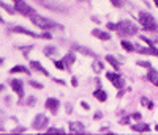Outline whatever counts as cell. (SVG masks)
<instances>
[{
	"label": "cell",
	"mask_w": 158,
	"mask_h": 135,
	"mask_svg": "<svg viewBox=\"0 0 158 135\" xmlns=\"http://www.w3.org/2000/svg\"><path fill=\"white\" fill-rule=\"evenodd\" d=\"M11 87L13 90H15L18 93V96L22 98L24 96V90H22V83H21V80H11Z\"/></svg>",
	"instance_id": "cell-9"
},
{
	"label": "cell",
	"mask_w": 158,
	"mask_h": 135,
	"mask_svg": "<svg viewBox=\"0 0 158 135\" xmlns=\"http://www.w3.org/2000/svg\"><path fill=\"white\" fill-rule=\"evenodd\" d=\"M122 46H123V49H125V50H128V52L135 50V46L131 44V43H128V41H122Z\"/></svg>",
	"instance_id": "cell-21"
},
{
	"label": "cell",
	"mask_w": 158,
	"mask_h": 135,
	"mask_svg": "<svg viewBox=\"0 0 158 135\" xmlns=\"http://www.w3.org/2000/svg\"><path fill=\"white\" fill-rule=\"evenodd\" d=\"M81 105H82V109L89 110V104H87V102H81Z\"/></svg>",
	"instance_id": "cell-32"
},
{
	"label": "cell",
	"mask_w": 158,
	"mask_h": 135,
	"mask_svg": "<svg viewBox=\"0 0 158 135\" xmlns=\"http://www.w3.org/2000/svg\"><path fill=\"white\" fill-rule=\"evenodd\" d=\"M117 33L120 36H133L138 33V27L131 22V21H122L117 24Z\"/></svg>",
	"instance_id": "cell-2"
},
{
	"label": "cell",
	"mask_w": 158,
	"mask_h": 135,
	"mask_svg": "<svg viewBox=\"0 0 158 135\" xmlns=\"http://www.w3.org/2000/svg\"><path fill=\"white\" fill-rule=\"evenodd\" d=\"M15 72H25V74H29V69H27V68H24V66H16V68H13V69H11V74H15Z\"/></svg>",
	"instance_id": "cell-20"
},
{
	"label": "cell",
	"mask_w": 158,
	"mask_h": 135,
	"mask_svg": "<svg viewBox=\"0 0 158 135\" xmlns=\"http://www.w3.org/2000/svg\"><path fill=\"white\" fill-rule=\"evenodd\" d=\"M153 2H155V5H156V6H158V0H153Z\"/></svg>",
	"instance_id": "cell-36"
},
{
	"label": "cell",
	"mask_w": 158,
	"mask_h": 135,
	"mask_svg": "<svg viewBox=\"0 0 158 135\" xmlns=\"http://www.w3.org/2000/svg\"><path fill=\"white\" fill-rule=\"evenodd\" d=\"M100 118H101V113L97 112V113H95V119H100Z\"/></svg>",
	"instance_id": "cell-34"
},
{
	"label": "cell",
	"mask_w": 158,
	"mask_h": 135,
	"mask_svg": "<svg viewBox=\"0 0 158 135\" xmlns=\"http://www.w3.org/2000/svg\"><path fill=\"white\" fill-rule=\"evenodd\" d=\"M30 21H32L36 27L43 29V30H54V29L63 30V27H62L60 24H57V22H54V21H51V19H48V17L38 16V14H32V16H30Z\"/></svg>",
	"instance_id": "cell-1"
},
{
	"label": "cell",
	"mask_w": 158,
	"mask_h": 135,
	"mask_svg": "<svg viewBox=\"0 0 158 135\" xmlns=\"http://www.w3.org/2000/svg\"><path fill=\"white\" fill-rule=\"evenodd\" d=\"M108 27H109L111 30H117V25L115 24H108Z\"/></svg>",
	"instance_id": "cell-31"
},
{
	"label": "cell",
	"mask_w": 158,
	"mask_h": 135,
	"mask_svg": "<svg viewBox=\"0 0 158 135\" xmlns=\"http://www.w3.org/2000/svg\"><path fill=\"white\" fill-rule=\"evenodd\" d=\"M92 69H94V72H97V74L101 72V71H103V63H101V61H95L94 66H92Z\"/></svg>",
	"instance_id": "cell-19"
},
{
	"label": "cell",
	"mask_w": 158,
	"mask_h": 135,
	"mask_svg": "<svg viewBox=\"0 0 158 135\" xmlns=\"http://www.w3.org/2000/svg\"><path fill=\"white\" fill-rule=\"evenodd\" d=\"M106 61H108V63H111V66L114 68V69H118V66H120V64H118V61H117L114 57H111V55H108V57H106Z\"/></svg>",
	"instance_id": "cell-18"
},
{
	"label": "cell",
	"mask_w": 158,
	"mask_h": 135,
	"mask_svg": "<svg viewBox=\"0 0 158 135\" xmlns=\"http://www.w3.org/2000/svg\"><path fill=\"white\" fill-rule=\"evenodd\" d=\"M52 132H54V133H63V130H60V129H54V127L48 129V133H52Z\"/></svg>",
	"instance_id": "cell-25"
},
{
	"label": "cell",
	"mask_w": 158,
	"mask_h": 135,
	"mask_svg": "<svg viewBox=\"0 0 158 135\" xmlns=\"http://www.w3.org/2000/svg\"><path fill=\"white\" fill-rule=\"evenodd\" d=\"M94 96H95L98 101H101V102H104V101L108 99V94L104 93L103 90H97V91H94Z\"/></svg>",
	"instance_id": "cell-14"
},
{
	"label": "cell",
	"mask_w": 158,
	"mask_h": 135,
	"mask_svg": "<svg viewBox=\"0 0 158 135\" xmlns=\"http://www.w3.org/2000/svg\"><path fill=\"white\" fill-rule=\"evenodd\" d=\"M46 124H48V118L43 113H38L35 116V119H33V123H32V127L36 129V130H40V129H44Z\"/></svg>",
	"instance_id": "cell-5"
},
{
	"label": "cell",
	"mask_w": 158,
	"mask_h": 135,
	"mask_svg": "<svg viewBox=\"0 0 158 135\" xmlns=\"http://www.w3.org/2000/svg\"><path fill=\"white\" fill-rule=\"evenodd\" d=\"M56 66H57V69H67V68H65V64H63V61H56Z\"/></svg>",
	"instance_id": "cell-24"
},
{
	"label": "cell",
	"mask_w": 158,
	"mask_h": 135,
	"mask_svg": "<svg viewBox=\"0 0 158 135\" xmlns=\"http://www.w3.org/2000/svg\"><path fill=\"white\" fill-rule=\"evenodd\" d=\"M35 101H36V99H35V98H33V96H30V98H29V99H27V104H29V105H35V104H33V102H35Z\"/></svg>",
	"instance_id": "cell-27"
},
{
	"label": "cell",
	"mask_w": 158,
	"mask_h": 135,
	"mask_svg": "<svg viewBox=\"0 0 158 135\" xmlns=\"http://www.w3.org/2000/svg\"><path fill=\"white\" fill-rule=\"evenodd\" d=\"M15 2V10L18 13H21V14H25V16H29V14H35V11L32 6H29L27 3L24 2V0H13Z\"/></svg>",
	"instance_id": "cell-4"
},
{
	"label": "cell",
	"mask_w": 158,
	"mask_h": 135,
	"mask_svg": "<svg viewBox=\"0 0 158 135\" xmlns=\"http://www.w3.org/2000/svg\"><path fill=\"white\" fill-rule=\"evenodd\" d=\"M133 118H135V119H138V121H139V119H141V115H139V113H135V115H133Z\"/></svg>",
	"instance_id": "cell-33"
},
{
	"label": "cell",
	"mask_w": 158,
	"mask_h": 135,
	"mask_svg": "<svg viewBox=\"0 0 158 135\" xmlns=\"http://www.w3.org/2000/svg\"><path fill=\"white\" fill-rule=\"evenodd\" d=\"M142 104L147 107V109H153V104L150 102V101H147V99H142Z\"/></svg>",
	"instance_id": "cell-23"
},
{
	"label": "cell",
	"mask_w": 158,
	"mask_h": 135,
	"mask_svg": "<svg viewBox=\"0 0 158 135\" xmlns=\"http://www.w3.org/2000/svg\"><path fill=\"white\" fill-rule=\"evenodd\" d=\"M92 35L94 36H97V38H100L101 41H109V33H106V32H101V30H98V29H95V30H92Z\"/></svg>",
	"instance_id": "cell-10"
},
{
	"label": "cell",
	"mask_w": 158,
	"mask_h": 135,
	"mask_svg": "<svg viewBox=\"0 0 158 135\" xmlns=\"http://www.w3.org/2000/svg\"><path fill=\"white\" fill-rule=\"evenodd\" d=\"M71 83H73V87H76V85H77V80H76V79H73V80H71Z\"/></svg>",
	"instance_id": "cell-35"
},
{
	"label": "cell",
	"mask_w": 158,
	"mask_h": 135,
	"mask_svg": "<svg viewBox=\"0 0 158 135\" xmlns=\"http://www.w3.org/2000/svg\"><path fill=\"white\" fill-rule=\"evenodd\" d=\"M44 53H46L48 57H52V55H54V53H56V47H52V46L46 47V49H44Z\"/></svg>",
	"instance_id": "cell-22"
},
{
	"label": "cell",
	"mask_w": 158,
	"mask_h": 135,
	"mask_svg": "<svg viewBox=\"0 0 158 135\" xmlns=\"http://www.w3.org/2000/svg\"><path fill=\"white\" fill-rule=\"evenodd\" d=\"M138 64H139V66H144V68H150V64H149L147 61H144V63H142V61H139Z\"/></svg>",
	"instance_id": "cell-28"
},
{
	"label": "cell",
	"mask_w": 158,
	"mask_h": 135,
	"mask_svg": "<svg viewBox=\"0 0 158 135\" xmlns=\"http://www.w3.org/2000/svg\"><path fill=\"white\" fill-rule=\"evenodd\" d=\"M73 47H74L76 50H79V52H82V53H84V55H89V57H90V55H92V57H94V55H95V53H94V52H92L90 49H85V47H81V46H77V44H74Z\"/></svg>",
	"instance_id": "cell-15"
},
{
	"label": "cell",
	"mask_w": 158,
	"mask_h": 135,
	"mask_svg": "<svg viewBox=\"0 0 158 135\" xmlns=\"http://www.w3.org/2000/svg\"><path fill=\"white\" fill-rule=\"evenodd\" d=\"M111 2H112L114 6H120L122 5V0H111Z\"/></svg>",
	"instance_id": "cell-26"
},
{
	"label": "cell",
	"mask_w": 158,
	"mask_h": 135,
	"mask_svg": "<svg viewBox=\"0 0 158 135\" xmlns=\"http://www.w3.org/2000/svg\"><path fill=\"white\" fill-rule=\"evenodd\" d=\"M13 32H16V33H24V35H29V36H32V38H36V36H38V35H35L33 32L25 30L24 27H15V29H13Z\"/></svg>",
	"instance_id": "cell-13"
},
{
	"label": "cell",
	"mask_w": 158,
	"mask_h": 135,
	"mask_svg": "<svg viewBox=\"0 0 158 135\" xmlns=\"http://www.w3.org/2000/svg\"><path fill=\"white\" fill-rule=\"evenodd\" d=\"M30 64H32V68H33L35 71H38V72H41V74H44V75H49V72H48V71H46L44 68H43L41 64H40L38 61H32Z\"/></svg>",
	"instance_id": "cell-12"
},
{
	"label": "cell",
	"mask_w": 158,
	"mask_h": 135,
	"mask_svg": "<svg viewBox=\"0 0 158 135\" xmlns=\"http://www.w3.org/2000/svg\"><path fill=\"white\" fill-rule=\"evenodd\" d=\"M2 8H3V10H6V11H8V13H13V10H11V8H10V6H6V5H5V3H2Z\"/></svg>",
	"instance_id": "cell-30"
},
{
	"label": "cell",
	"mask_w": 158,
	"mask_h": 135,
	"mask_svg": "<svg viewBox=\"0 0 158 135\" xmlns=\"http://www.w3.org/2000/svg\"><path fill=\"white\" fill-rule=\"evenodd\" d=\"M147 79L150 80V82H152L155 87H158V71L150 69V71H149V74H147Z\"/></svg>",
	"instance_id": "cell-11"
},
{
	"label": "cell",
	"mask_w": 158,
	"mask_h": 135,
	"mask_svg": "<svg viewBox=\"0 0 158 135\" xmlns=\"http://www.w3.org/2000/svg\"><path fill=\"white\" fill-rule=\"evenodd\" d=\"M30 85L35 87V88H43V85H40V83H36V82H30Z\"/></svg>",
	"instance_id": "cell-29"
},
{
	"label": "cell",
	"mask_w": 158,
	"mask_h": 135,
	"mask_svg": "<svg viewBox=\"0 0 158 135\" xmlns=\"http://www.w3.org/2000/svg\"><path fill=\"white\" fill-rule=\"evenodd\" d=\"M70 132L71 133H84L85 130H84V124H81V123H70Z\"/></svg>",
	"instance_id": "cell-8"
},
{
	"label": "cell",
	"mask_w": 158,
	"mask_h": 135,
	"mask_svg": "<svg viewBox=\"0 0 158 135\" xmlns=\"http://www.w3.org/2000/svg\"><path fill=\"white\" fill-rule=\"evenodd\" d=\"M133 130H136V132H149L150 129H149L147 124H136V126H133Z\"/></svg>",
	"instance_id": "cell-16"
},
{
	"label": "cell",
	"mask_w": 158,
	"mask_h": 135,
	"mask_svg": "<svg viewBox=\"0 0 158 135\" xmlns=\"http://www.w3.org/2000/svg\"><path fill=\"white\" fill-rule=\"evenodd\" d=\"M139 22L142 25V29L146 32H158V25L153 19L152 14H149V13H139Z\"/></svg>",
	"instance_id": "cell-3"
},
{
	"label": "cell",
	"mask_w": 158,
	"mask_h": 135,
	"mask_svg": "<svg viewBox=\"0 0 158 135\" xmlns=\"http://www.w3.org/2000/svg\"><path fill=\"white\" fill-rule=\"evenodd\" d=\"M108 75V79L111 80V83L115 87V88H122L123 87V79L118 75V74H114V72H108L106 74Z\"/></svg>",
	"instance_id": "cell-6"
},
{
	"label": "cell",
	"mask_w": 158,
	"mask_h": 135,
	"mask_svg": "<svg viewBox=\"0 0 158 135\" xmlns=\"http://www.w3.org/2000/svg\"><path fill=\"white\" fill-rule=\"evenodd\" d=\"M46 107H48V110L51 113H57V110H59V101L54 99V98H49L46 101Z\"/></svg>",
	"instance_id": "cell-7"
},
{
	"label": "cell",
	"mask_w": 158,
	"mask_h": 135,
	"mask_svg": "<svg viewBox=\"0 0 158 135\" xmlns=\"http://www.w3.org/2000/svg\"><path fill=\"white\" fill-rule=\"evenodd\" d=\"M73 61H74V55H73V53H68V55L63 58V64L67 68H70V64H73Z\"/></svg>",
	"instance_id": "cell-17"
}]
</instances>
